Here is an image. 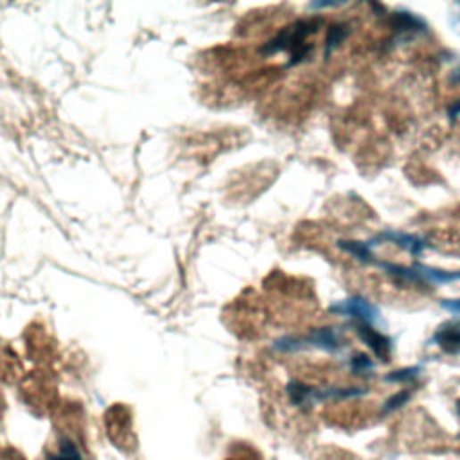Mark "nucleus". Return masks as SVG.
<instances>
[{
    "label": "nucleus",
    "instance_id": "f257e3e1",
    "mask_svg": "<svg viewBox=\"0 0 460 460\" xmlns=\"http://www.w3.org/2000/svg\"><path fill=\"white\" fill-rule=\"evenodd\" d=\"M322 26H324L322 17L299 19L293 24L281 29L272 40H268L261 47V54L263 56H274V54H279V53H290L288 67L299 65L311 56L313 45L308 44V38L316 35Z\"/></svg>",
    "mask_w": 460,
    "mask_h": 460
},
{
    "label": "nucleus",
    "instance_id": "f03ea898",
    "mask_svg": "<svg viewBox=\"0 0 460 460\" xmlns=\"http://www.w3.org/2000/svg\"><path fill=\"white\" fill-rule=\"evenodd\" d=\"M387 19H389V26L392 28V35H394L392 42L394 44H408L415 38L430 35L428 22L410 10L399 8L392 13H389Z\"/></svg>",
    "mask_w": 460,
    "mask_h": 460
},
{
    "label": "nucleus",
    "instance_id": "7ed1b4c3",
    "mask_svg": "<svg viewBox=\"0 0 460 460\" xmlns=\"http://www.w3.org/2000/svg\"><path fill=\"white\" fill-rule=\"evenodd\" d=\"M329 311L334 315H341V316H351L357 322L362 324H376L382 316L380 308L373 302H369L366 297L355 295V297H348L343 300H336L329 306Z\"/></svg>",
    "mask_w": 460,
    "mask_h": 460
},
{
    "label": "nucleus",
    "instance_id": "20e7f679",
    "mask_svg": "<svg viewBox=\"0 0 460 460\" xmlns=\"http://www.w3.org/2000/svg\"><path fill=\"white\" fill-rule=\"evenodd\" d=\"M367 243L371 249H374L378 243H394L396 247L407 251L412 258H421L424 249L428 247V243L423 238L403 233V230H382L380 234L371 238Z\"/></svg>",
    "mask_w": 460,
    "mask_h": 460
},
{
    "label": "nucleus",
    "instance_id": "39448f33",
    "mask_svg": "<svg viewBox=\"0 0 460 460\" xmlns=\"http://www.w3.org/2000/svg\"><path fill=\"white\" fill-rule=\"evenodd\" d=\"M355 331H357L358 338L374 353V357L378 360L389 362L392 349H394V341L390 336H387V334L380 333L376 327H373L369 324H362V322L355 324Z\"/></svg>",
    "mask_w": 460,
    "mask_h": 460
},
{
    "label": "nucleus",
    "instance_id": "423d86ee",
    "mask_svg": "<svg viewBox=\"0 0 460 460\" xmlns=\"http://www.w3.org/2000/svg\"><path fill=\"white\" fill-rule=\"evenodd\" d=\"M431 341L439 345V349L442 353L458 357L460 355V318H451L442 322L435 329Z\"/></svg>",
    "mask_w": 460,
    "mask_h": 460
},
{
    "label": "nucleus",
    "instance_id": "0eeeda50",
    "mask_svg": "<svg viewBox=\"0 0 460 460\" xmlns=\"http://www.w3.org/2000/svg\"><path fill=\"white\" fill-rule=\"evenodd\" d=\"M300 338H302L304 349L316 348L327 353H338L343 348L338 331L334 327H318V329H313L308 336H300Z\"/></svg>",
    "mask_w": 460,
    "mask_h": 460
},
{
    "label": "nucleus",
    "instance_id": "6e6552de",
    "mask_svg": "<svg viewBox=\"0 0 460 460\" xmlns=\"http://www.w3.org/2000/svg\"><path fill=\"white\" fill-rule=\"evenodd\" d=\"M412 267L417 272L421 284H449V283L460 281V270L449 272V270L431 268V267H426L421 263H415Z\"/></svg>",
    "mask_w": 460,
    "mask_h": 460
},
{
    "label": "nucleus",
    "instance_id": "1a4fd4ad",
    "mask_svg": "<svg viewBox=\"0 0 460 460\" xmlns=\"http://www.w3.org/2000/svg\"><path fill=\"white\" fill-rule=\"evenodd\" d=\"M349 35H351L349 24H345V22H334V24H331L329 29H327V37H325L324 58L329 60L331 54L345 42V38H348Z\"/></svg>",
    "mask_w": 460,
    "mask_h": 460
},
{
    "label": "nucleus",
    "instance_id": "9d476101",
    "mask_svg": "<svg viewBox=\"0 0 460 460\" xmlns=\"http://www.w3.org/2000/svg\"><path fill=\"white\" fill-rule=\"evenodd\" d=\"M338 249L351 254L360 263H376L373 249L367 242H355V240H340Z\"/></svg>",
    "mask_w": 460,
    "mask_h": 460
},
{
    "label": "nucleus",
    "instance_id": "9b49d317",
    "mask_svg": "<svg viewBox=\"0 0 460 460\" xmlns=\"http://www.w3.org/2000/svg\"><path fill=\"white\" fill-rule=\"evenodd\" d=\"M421 371H423L421 366L405 367V369H399V371H394V373L387 374L385 382H389V383H414L419 378Z\"/></svg>",
    "mask_w": 460,
    "mask_h": 460
},
{
    "label": "nucleus",
    "instance_id": "f8f14e48",
    "mask_svg": "<svg viewBox=\"0 0 460 460\" xmlns=\"http://www.w3.org/2000/svg\"><path fill=\"white\" fill-rule=\"evenodd\" d=\"M47 460H83V455L76 446V442H72L70 439H62L60 453L49 455Z\"/></svg>",
    "mask_w": 460,
    "mask_h": 460
},
{
    "label": "nucleus",
    "instance_id": "ddd939ff",
    "mask_svg": "<svg viewBox=\"0 0 460 460\" xmlns=\"http://www.w3.org/2000/svg\"><path fill=\"white\" fill-rule=\"evenodd\" d=\"M410 398H412V390H408V389H405V390L394 394L392 398H389V399L385 401V405H383V408H382V414L385 415V414H392V412L399 410L401 407H405V405L410 401Z\"/></svg>",
    "mask_w": 460,
    "mask_h": 460
},
{
    "label": "nucleus",
    "instance_id": "4468645a",
    "mask_svg": "<svg viewBox=\"0 0 460 460\" xmlns=\"http://www.w3.org/2000/svg\"><path fill=\"white\" fill-rule=\"evenodd\" d=\"M374 369V362L367 357V355H364V353H357L353 358H351V371L355 373V374H364V373H369V371H373Z\"/></svg>",
    "mask_w": 460,
    "mask_h": 460
},
{
    "label": "nucleus",
    "instance_id": "2eb2a0df",
    "mask_svg": "<svg viewBox=\"0 0 460 460\" xmlns=\"http://www.w3.org/2000/svg\"><path fill=\"white\" fill-rule=\"evenodd\" d=\"M440 308L460 318V299H444L440 300Z\"/></svg>",
    "mask_w": 460,
    "mask_h": 460
},
{
    "label": "nucleus",
    "instance_id": "dca6fc26",
    "mask_svg": "<svg viewBox=\"0 0 460 460\" xmlns=\"http://www.w3.org/2000/svg\"><path fill=\"white\" fill-rule=\"evenodd\" d=\"M458 118H460V99L453 101V103L448 106V119H449L451 123H455Z\"/></svg>",
    "mask_w": 460,
    "mask_h": 460
},
{
    "label": "nucleus",
    "instance_id": "f3484780",
    "mask_svg": "<svg viewBox=\"0 0 460 460\" xmlns=\"http://www.w3.org/2000/svg\"><path fill=\"white\" fill-rule=\"evenodd\" d=\"M345 3H333V0H331V3H329V0H327V3H311L309 4V10H322V8H340V6H343Z\"/></svg>",
    "mask_w": 460,
    "mask_h": 460
},
{
    "label": "nucleus",
    "instance_id": "a211bd4d",
    "mask_svg": "<svg viewBox=\"0 0 460 460\" xmlns=\"http://www.w3.org/2000/svg\"><path fill=\"white\" fill-rule=\"evenodd\" d=\"M448 83H449V85H460V67L455 69V70H451V74H449V78H448Z\"/></svg>",
    "mask_w": 460,
    "mask_h": 460
},
{
    "label": "nucleus",
    "instance_id": "6ab92c4d",
    "mask_svg": "<svg viewBox=\"0 0 460 460\" xmlns=\"http://www.w3.org/2000/svg\"><path fill=\"white\" fill-rule=\"evenodd\" d=\"M455 21H458V24H453V28H455L456 33H460V15H455V17H453V22H455Z\"/></svg>",
    "mask_w": 460,
    "mask_h": 460
},
{
    "label": "nucleus",
    "instance_id": "aec40b11",
    "mask_svg": "<svg viewBox=\"0 0 460 460\" xmlns=\"http://www.w3.org/2000/svg\"><path fill=\"white\" fill-rule=\"evenodd\" d=\"M456 412H458V415H460V399L456 401Z\"/></svg>",
    "mask_w": 460,
    "mask_h": 460
}]
</instances>
